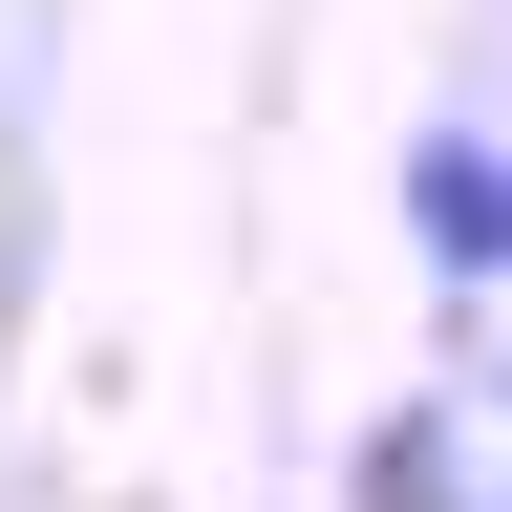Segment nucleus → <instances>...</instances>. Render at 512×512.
<instances>
[{
	"mask_svg": "<svg viewBox=\"0 0 512 512\" xmlns=\"http://www.w3.org/2000/svg\"><path fill=\"white\" fill-rule=\"evenodd\" d=\"M406 235L448 278H512V150L491 128H406Z\"/></svg>",
	"mask_w": 512,
	"mask_h": 512,
	"instance_id": "obj_1",
	"label": "nucleus"
}]
</instances>
